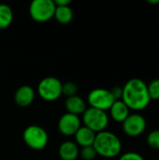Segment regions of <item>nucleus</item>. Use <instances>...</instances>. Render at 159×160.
Returning a JSON list of instances; mask_svg holds the SVG:
<instances>
[{
    "mask_svg": "<svg viewBox=\"0 0 159 160\" xmlns=\"http://www.w3.org/2000/svg\"><path fill=\"white\" fill-rule=\"evenodd\" d=\"M119 160H144L143 157L136 152H127L120 157Z\"/></svg>",
    "mask_w": 159,
    "mask_h": 160,
    "instance_id": "obj_21",
    "label": "nucleus"
},
{
    "mask_svg": "<svg viewBox=\"0 0 159 160\" xmlns=\"http://www.w3.org/2000/svg\"><path fill=\"white\" fill-rule=\"evenodd\" d=\"M35 99V91L29 85H22L17 89L14 95V101L19 107H28Z\"/></svg>",
    "mask_w": 159,
    "mask_h": 160,
    "instance_id": "obj_10",
    "label": "nucleus"
},
{
    "mask_svg": "<svg viewBox=\"0 0 159 160\" xmlns=\"http://www.w3.org/2000/svg\"><path fill=\"white\" fill-rule=\"evenodd\" d=\"M78 91V86L72 82H67L62 83V95H65L67 98L76 96Z\"/></svg>",
    "mask_w": 159,
    "mask_h": 160,
    "instance_id": "obj_18",
    "label": "nucleus"
},
{
    "mask_svg": "<svg viewBox=\"0 0 159 160\" xmlns=\"http://www.w3.org/2000/svg\"><path fill=\"white\" fill-rule=\"evenodd\" d=\"M13 20V12L9 6L0 4V30L8 27Z\"/></svg>",
    "mask_w": 159,
    "mask_h": 160,
    "instance_id": "obj_16",
    "label": "nucleus"
},
{
    "mask_svg": "<svg viewBox=\"0 0 159 160\" xmlns=\"http://www.w3.org/2000/svg\"><path fill=\"white\" fill-rule=\"evenodd\" d=\"M123 130L128 137H138L146 129V120L140 113H132L122 123Z\"/></svg>",
    "mask_w": 159,
    "mask_h": 160,
    "instance_id": "obj_8",
    "label": "nucleus"
},
{
    "mask_svg": "<svg viewBox=\"0 0 159 160\" xmlns=\"http://www.w3.org/2000/svg\"><path fill=\"white\" fill-rule=\"evenodd\" d=\"M93 147L97 155L106 158H112L121 153L122 143L114 133L104 130L96 134Z\"/></svg>",
    "mask_w": 159,
    "mask_h": 160,
    "instance_id": "obj_2",
    "label": "nucleus"
},
{
    "mask_svg": "<svg viewBox=\"0 0 159 160\" xmlns=\"http://www.w3.org/2000/svg\"><path fill=\"white\" fill-rule=\"evenodd\" d=\"M147 89L151 100H159V79L152 81L147 85Z\"/></svg>",
    "mask_w": 159,
    "mask_h": 160,
    "instance_id": "obj_17",
    "label": "nucleus"
},
{
    "mask_svg": "<svg viewBox=\"0 0 159 160\" xmlns=\"http://www.w3.org/2000/svg\"><path fill=\"white\" fill-rule=\"evenodd\" d=\"M53 3L56 7H65V6H69L71 1L70 0H55L53 1Z\"/></svg>",
    "mask_w": 159,
    "mask_h": 160,
    "instance_id": "obj_23",
    "label": "nucleus"
},
{
    "mask_svg": "<svg viewBox=\"0 0 159 160\" xmlns=\"http://www.w3.org/2000/svg\"><path fill=\"white\" fill-rule=\"evenodd\" d=\"M65 107L68 113L78 115V116L80 114H82L86 110V104L84 100L79 96L67 98L66 102H65Z\"/></svg>",
    "mask_w": 159,
    "mask_h": 160,
    "instance_id": "obj_11",
    "label": "nucleus"
},
{
    "mask_svg": "<svg viewBox=\"0 0 159 160\" xmlns=\"http://www.w3.org/2000/svg\"><path fill=\"white\" fill-rule=\"evenodd\" d=\"M79 156H81L83 160H93L97 157V152L93 146L82 147V150H80Z\"/></svg>",
    "mask_w": 159,
    "mask_h": 160,
    "instance_id": "obj_20",
    "label": "nucleus"
},
{
    "mask_svg": "<svg viewBox=\"0 0 159 160\" xmlns=\"http://www.w3.org/2000/svg\"><path fill=\"white\" fill-rule=\"evenodd\" d=\"M111 117L117 123H123L129 115L128 107L122 100H115L110 108Z\"/></svg>",
    "mask_w": 159,
    "mask_h": 160,
    "instance_id": "obj_12",
    "label": "nucleus"
},
{
    "mask_svg": "<svg viewBox=\"0 0 159 160\" xmlns=\"http://www.w3.org/2000/svg\"><path fill=\"white\" fill-rule=\"evenodd\" d=\"M121 100L132 111L139 112L147 108L151 99L146 82L139 78H133L127 81L123 87Z\"/></svg>",
    "mask_w": 159,
    "mask_h": 160,
    "instance_id": "obj_1",
    "label": "nucleus"
},
{
    "mask_svg": "<svg viewBox=\"0 0 159 160\" xmlns=\"http://www.w3.org/2000/svg\"><path fill=\"white\" fill-rule=\"evenodd\" d=\"M84 127L88 128L95 133L102 132L109 125V116L106 112L94 108L86 109L82 113Z\"/></svg>",
    "mask_w": 159,
    "mask_h": 160,
    "instance_id": "obj_4",
    "label": "nucleus"
},
{
    "mask_svg": "<svg viewBox=\"0 0 159 160\" xmlns=\"http://www.w3.org/2000/svg\"><path fill=\"white\" fill-rule=\"evenodd\" d=\"M39 97L45 101H54L62 95V82L54 77L42 79L37 85Z\"/></svg>",
    "mask_w": 159,
    "mask_h": 160,
    "instance_id": "obj_6",
    "label": "nucleus"
},
{
    "mask_svg": "<svg viewBox=\"0 0 159 160\" xmlns=\"http://www.w3.org/2000/svg\"><path fill=\"white\" fill-rule=\"evenodd\" d=\"M55 8L52 0H34L29 7V14L34 21L46 22L54 16Z\"/></svg>",
    "mask_w": 159,
    "mask_h": 160,
    "instance_id": "obj_5",
    "label": "nucleus"
},
{
    "mask_svg": "<svg viewBox=\"0 0 159 160\" xmlns=\"http://www.w3.org/2000/svg\"><path fill=\"white\" fill-rule=\"evenodd\" d=\"M149 4H152V5H157V4H159V0H148L147 1Z\"/></svg>",
    "mask_w": 159,
    "mask_h": 160,
    "instance_id": "obj_24",
    "label": "nucleus"
},
{
    "mask_svg": "<svg viewBox=\"0 0 159 160\" xmlns=\"http://www.w3.org/2000/svg\"><path fill=\"white\" fill-rule=\"evenodd\" d=\"M87 101L91 108L106 112L110 110L115 100L110 90L104 88H96L88 94Z\"/></svg>",
    "mask_w": 159,
    "mask_h": 160,
    "instance_id": "obj_7",
    "label": "nucleus"
},
{
    "mask_svg": "<svg viewBox=\"0 0 159 160\" xmlns=\"http://www.w3.org/2000/svg\"><path fill=\"white\" fill-rule=\"evenodd\" d=\"M74 136L78 145L82 147H88V146H93L96 138V133L83 126L78 129V131L75 133Z\"/></svg>",
    "mask_w": 159,
    "mask_h": 160,
    "instance_id": "obj_14",
    "label": "nucleus"
},
{
    "mask_svg": "<svg viewBox=\"0 0 159 160\" xmlns=\"http://www.w3.org/2000/svg\"><path fill=\"white\" fill-rule=\"evenodd\" d=\"M54 17L59 23L67 24L73 19V11L69 6L56 7L55 11H54Z\"/></svg>",
    "mask_w": 159,
    "mask_h": 160,
    "instance_id": "obj_15",
    "label": "nucleus"
},
{
    "mask_svg": "<svg viewBox=\"0 0 159 160\" xmlns=\"http://www.w3.org/2000/svg\"><path fill=\"white\" fill-rule=\"evenodd\" d=\"M79 153L78 145L70 141L64 142L58 149L59 157L62 160H76L79 157Z\"/></svg>",
    "mask_w": 159,
    "mask_h": 160,
    "instance_id": "obj_13",
    "label": "nucleus"
},
{
    "mask_svg": "<svg viewBox=\"0 0 159 160\" xmlns=\"http://www.w3.org/2000/svg\"><path fill=\"white\" fill-rule=\"evenodd\" d=\"M147 144L156 150H159V129L153 130L147 135Z\"/></svg>",
    "mask_w": 159,
    "mask_h": 160,
    "instance_id": "obj_19",
    "label": "nucleus"
},
{
    "mask_svg": "<svg viewBox=\"0 0 159 160\" xmlns=\"http://www.w3.org/2000/svg\"><path fill=\"white\" fill-rule=\"evenodd\" d=\"M22 139L29 148L37 151L44 149L49 141L46 130L36 125L29 126L24 129L22 133Z\"/></svg>",
    "mask_w": 159,
    "mask_h": 160,
    "instance_id": "obj_3",
    "label": "nucleus"
},
{
    "mask_svg": "<svg viewBox=\"0 0 159 160\" xmlns=\"http://www.w3.org/2000/svg\"><path fill=\"white\" fill-rule=\"evenodd\" d=\"M112 96L113 97L114 100H121L123 96V87L120 86H114L110 90Z\"/></svg>",
    "mask_w": 159,
    "mask_h": 160,
    "instance_id": "obj_22",
    "label": "nucleus"
},
{
    "mask_svg": "<svg viewBox=\"0 0 159 160\" xmlns=\"http://www.w3.org/2000/svg\"><path fill=\"white\" fill-rule=\"evenodd\" d=\"M57 127L61 134L66 137H70L75 135L81 128V120L78 115L67 112L60 117Z\"/></svg>",
    "mask_w": 159,
    "mask_h": 160,
    "instance_id": "obj_9",
    "label": "nucleus"
}]
</instances>
